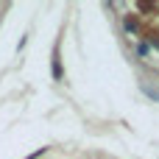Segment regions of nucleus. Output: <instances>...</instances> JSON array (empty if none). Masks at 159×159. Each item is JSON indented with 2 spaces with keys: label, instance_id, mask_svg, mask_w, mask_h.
Segmentation results:
<instances>
[{
  "label": "nucleus",
  "instance_id": "obj_1",
  "mask_svg": "<svg viewBox=\"0 0 159 159\" xmlns=\"http://www.w3.org/2000/svg\"><path fill=\"white\" fill-rule=\"evenodd\" d=\"M53 78H56V81H61V64H59V53L53 56Z\"/></svg>",
  "mask_w": 159,
  "mask_h": 159
}]
</instances>
